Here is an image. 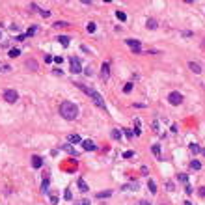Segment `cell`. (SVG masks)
I'll return each mask as SVG.
<instances>
[{"instance_id":"40","label":"cell","mask_w":205,"mask_h":205,"mask_svg":"<svg viewBox=\"0 0 205 205\" xmlns=\"http://www.w3.org/2000/svg\"><path fill=\"white\" fill-rule=\"evenodd\" d=\"M140 205H151L149 201H146V199H142V201H140Z\"/></svg>"},{"instance_id":"39","label":"cell","mask_w":205,"mask_h":205,"mask_svg":"<svg viewBox=\"0 0 205 205\" xmlns=\"http://www.w3.org/2000/svg\"><path fill=\"white\" fill-rule=\"evenodd\" d=\"M136 127H140V119H136ZM140 134V129H136V136Z\"/></svg>"},{"instance_id":"28","label":"cell","mask_w":205,"mask_h":205,"mask_svg":"<svg viewBox=\"0 0 205 205\" xmlns=\"http://www.w3.org/2000/svg\"><path fill=\"white\" fill-rule=\"evenodd\" d=\"M166 190H175V188H173V181H166Z\"/></svg>"},{"instance_id":"1","label":"cell","mask_w":205,"mask_h":205,"mask_svg":"<svg viewBox=\"0 0 205 205\" xmlns=\"http://www.w3.org/2000/svg\"><path fill=\"white\" fill-rule=\"evenodd\" d=\"M60 114H62L64 119L73 121V119H76V116H78V106H76L75 102H71V101H64L60 105Z\"/></svg>"},{"instance_id":"26","label":"cell","mask_w":205,"mask_h":205,"mask_svg":"<svg viewBox=\"0 0 205 205\" xmlns=\"http://www.w3.org/2000/svg\"><path fill=\"white\" fill-rule=\"evenodd\" d=\"M41 190H43V192L49 190V179H45V181H43V184H41Z\"/></svg>"},{"instance_id":"13","label":"cell","mask_w":205,"mask_h":205,"mask_svg":"<svg viewBox=\"0 0 205 205\" xmlns=\"http://www.w3.org/2000/svg\"><path fill=\"white\" fill-rule=\"evenodd\" d=\"M26 67L32 69V71H35V69H37V62H35V60H28L26 62Z\"/></svg>"},{"instance_id":"41","label":"cell","mask_w":205,"mask_h":205,"mask_svg":"<svg viewBox=\"0 0 205 205\" xmlns=\"http://www.w3.org/2000/svg\"><path fill=\"white\" fill-rule=\"evenodd\" d=\"M183 205H192V203H190V201H184V203H183Z\"/></svg>"},{"instance_id":"4","label":"cell","mask_w":205,"mask_h":205,"mask_svg":"<svg viewBox=\"0 0 205 205\" xmlns=\"http://www.w3.org/2000/svg\"><path fill=\"white\" fill-rule=\"evenodd\" d=\"M4 99H6L8 102H11V105H13V102H17V99H19V93H17L15 90H6V91H4Z\"/></svg>"},{"instance_id":"6","label":"cell","mask_w":205,"mask_h":205,"mask_svg":"<svg viewBox=\"0 0 205 205\" xmlns=\"http://www.w3.org/2000/svg\"><path fill=\"white\" fill-rule=\"evenodd\" d=\"M127 45H129V47L134 50V52H140V50H142L140 41H138V39H127Z\"/></svg>"},{"instance_id":"7","label":"cell","mask_w":205,"mask_h":205,"mask_svg":"<svg viewBox=\"0 0 205 205\" xmlns=\"http://www.w3.org/2000/svg\"><path fill=\"white\" fill-rule=\"evenodd\" d=\"M82 147H84L86 151H95L97 149V146L91 140H84V142H82Z\"/></svg>"},{"instance_id":"31","label":"cell","mask_w":205,"mask_h":205,"mask_svg":"<svg viewBox=\"0 0 205 205\" xmlns=\"http://www.w3.org/2000/svg\"><path fill=\"white\" fill-rule=\"evenodd\" d=\"M179 181H183V183H187L188 181V177L184 175V173H179Z\"/></svg>"},{"instance_id":"15","label":"cell","mask_w":205,"mask_h":205,"mask_svg":"<svg viewBox=\"0 0 205 205\" xmlns=\"http://www.w3.org/2000/svg\"><path fill=\"white\" fill-rule=\"evenodd\" d=\"M151 151H153V155H155V157L158 158V160H160V147H158V146H157V144H155V146H153V147H151Z\"/></svg>"},{"instance_id":"37","label":"cell","mask_w":205,"mask_h":205,"mask_svg":"<svg viewBox=\"0 0 205 205\" xmlns=\"http://www.w3.org/2000/svg\"><path fill=\"white\" fill-rule=\"evenodd\" d=\"M75 205H90V201H88V199H82V201H78V203H75Z\"/></svg>"},{"instance_id":"21","label":"cell","mask_w":205,"mask_h":205,"mask_svg":"<svg viewBox=\"0 0 205 205\" xmlns=\"http://www.w3.org/2000/svg\"><path fill=\"white\" fill-rule=\"evenodd\" d=\"M123 91H125V93H131L132 91V82H127V84L123 86Z\"/></svg>"},{"instance_id":"38","label":"cell","mask_w":205,"mask_h":205,"mask_svg":"<svg viewBox=\"0 0 205 205\" xmlns=\"http://www.w3.org/2000/svg\"><path fill=\"white\" fill-rule=\"evenodd\" d=\"M199 196H201V198H205V187H201V188H199Z\"/></svg>"},{"instance_id":"10","label":"cell","mask_w":205,"mask_h":205,"mask_svg":"<svg viewBox=\"0 0 205 205\" xmlns=\"http://www.w3.org/2000/svg\"><path fill=\"white\" fill-rule=\"evenodd\" d=\"M188 67H190V71H194V73H201V67H199V64H196V62H190L188 64Z\"/></svg>"},{"instance_id":"33","label":"cell","mask_w":205,"mask_h":205,"mask_svg":"<svg viewBox=\"0 0 205 205\" xmlns=\"http://www.w3.org/2000/svg\"><path fill=\"white\" fill-rule=\"evenodd\" d=\"M110 196V192H99L97 194V198H108Z\"/></svg>"},{"instance_id":"24","label":"cell","mask_w":205,"mask_h":205,"mask_svg":"<svg viewBox=\"0 0 205 205\" xmlns=\"http://www.w3.org/2000/svg\"><path fill=\"white\" fill-rule=\"evenodd\" d=\"M95 28H97V26H95V23H90L88 26H86V30H88L90 34H93V32H95Z\"/></svg>"},{"instance_id":"3","label":"cell","mask_w":205,"mask_h":205,"mask_svg":"<svg viewBox=\"0 0 205 205\" xmlns=\"http://www.w3.org/2000/svg\"><path fill=\"white\" fill-rule=\"evenodd\" d=\"M168 101H170V105L177 106V105H181V102H183V95L179 93V91H172V93L168 95Z\"/></svg>"},{"instance_id":"43","label":"cell","mask_w":205,"mask_h":205,"mask_svg":"<svg viewBox=\"0 0 205 205\" xmlns=\"http://www.w3.org/2000/svg\"><path fill=\"white\" fill-rule=\"evenodd\" d=\"M203 153H205V151H203Z\"/></svg>"},{"instance_id":"35","label":"cell","mask_w":205,"mask_h":205,"mask_svg":"<svg viewBox=\"0 0 205 205\" xmlns=\"http://www.w3.org/2000/svg\"><path fill=\"white\" fill-rule=\"evenodd\" d=\"M50 62H52V56H50V54H45V64H50Z\"/></svg>"},{"instance_id":"20","label":"cell","mask_w":205,"mask_h":205,"mask_svg":"<svg viewBox=\"0 0 205 205\" xmlns=\"http://www.w3.org/2000/svg\"><path fill=\"white\" fill-rule=\"evenodd\" d=\"M112 138H114V140H121V131L114 129V131H112Z\"/></svg>"},{"instance_id":"42","label":"cell","mask_w":205,"mask_h":205,"mask_svg":"<svg viewBox=\"0 0 205 205\" xmlns=\"http://www.w3.org/2000/svg\"><path fill=\"white\" fill-rule=\"evenodd\" d=\"M0 35H2V32H0Z\"/></svg>"},{"instance_id":"11","label":"cell","mask_w":205,"mask_h":205,"mask_svg":"<svg viewBox=\"0 0 205 205\" xmlns=\"http://www.w3.org/2000/svg\"><path fill=\"white\" fill-rule=\"evenodd\" d=\"M78 188H80V192H88L90 190V188H88V184H86V181H84V179H78Z\"/></svg>"},{"instance_id":"14","label":"cell","mask_w":205,"mask_h":205,"mask_svg":"<svg viewBox=\"0 0 205 205\" xmlns=\"http://www.w3.org/2000/svg\"><path fill=\"white\" fill-rule=\"evenodd\" d=\"M58 41H60L62 45H64V47H69V37H67V35H60Z\"/></svg>"},{"instance_id":"8","label":"cell","mask_w":205,"mask_h":205,"mask_svg":"<svg viewBox=\"0 0 205 205\" xmlns=\"http://www.w3.org/2000/svg\"><path fill=\"white\" fill-rule=\"evenodd\" d=\"M108 73H110V67H108V64H106V62H105V64H102L101 65V76H102V78H108Z\"/></svg>"},{"instance_id":"25","label":"cell","mask_w":205,"mask_h":205,"mask_svg":"<svg viewBox=\"0 0 205 205\" xmlns=\"http://www.w3.org/2000/svg\"><path fill=\"white\" fill-rule=\"evenodd\" d=\"M64 198L67 199V201H69L71 198H73V194H71V190H69V188H65V192H64Z\"/></svg>"},{"instance_id":"12","label":"cell","mask_w":205,"mask_h":205,"mask_svg":"<svg viewBox=\"0 0 205 205\" xmlns=\"http://www.w3.org/2000/svg\"><path fill=\"white\" fill-rule=\"evenodd\" d=\"M62 149H64V151H67V153H69V155H73V157H76V155H78V153H76V151L73 149V147H71V146H69V144H65V146H64V147H62Z\"/></svg>"},{"instance_id":"27","label":"cell","mask_w":205,"mask_h":205,"mask_svg":"<svg viewBox=\"0 0 205 205\" xmlns=\"http://www.w3.org/2000/svg\"><path fill=\"white\" fill-rule=\"evenodd\" d=\"M116 17L119 19V20H125V19H127V15L123 13V11H116Z\"/></svg>"},{"instance_id":"5","label":"cell","mask_w":205,"mask_h":205,"mask_svg":"<svg viewBox=\"0 0 205 205\" xmlns=\"http://www.w3.org/2000/svg\"><path fill=\"white\" fill-rule=\"evenodd\" d=\"M69 64H71V71H73V73H80L82 71V64H80V58H71L69 60Z\"/></svg>"},{"instance_id":"30","label":"cell","mask_w":205,"mask_h":205,"mask_svg":"<svg viewBox=\"0 0 205 205\" xmlns=\"http://www.w3.org/2000/svg\"><path fill=\"white\" fill-rule=\"evenodd\" d=\"M125 134H127V138H134V132L131 129H125Z\"/></svg>"},{"instance_id":"17","label":"cell","mask_w":205,"mask_h":205,"mask_svg":"<svg viewBox=\"0 0 205 205\" xmlns=\"http://www.w3.org/2000/svg\"><path fill=\"white\" fill-rule=\"evenodd\" d=\"M188 149H190V151L194 153V155H196V153H199V151H201V147H199L198 144H190V146H188Z\"/></svg>"},{"instance_id":"22","label":"cell","mask_w":205,"mask_h":205,"mask_svg":"<svg viewBox=\"0 0 205 205\" xmlns=\"http://www.w3.org/2000/svg\"><path fill=\"white\" fill-rule=\"evenodd\" d=\"M190 168H192V170H199V168H201V164H199V160H192L190 162Z\"/></svg>"},{"instance_id":"34","label":"cell","mask_w":205,"mask_h":205,"mask_svg":"<svg viewBox=\"0 0 205 205\" xmlns=\"http://www.w3.org/2000/svg\"><path fill=\"white\" fill-rule=\"evenodd\" d=\"M52 60L56 62V64H60V65H62V62H64V58H62V56H54Z\"/></svg>"},{"instance_id":"19","label":"cell","mask_w":205,"mask_h":205,"mask_svg":"<svg viewBox=\"0 0 205 205\" xmlns=\"http://www.w3.org/2000/svg\"><path fill=\"white\" fill-rule=\"evenodd\" d=\"M147 28L155 30V28H157V20H155V19H147Z\"/></svg>"},{"instance_id":"16","label":"cell","mask_w":205,"mask_h":205,"mask_svg":"<svg viewBox=\"0 0 205 205\" xmlns=\"http://www.w3.org/2000/svg\"><path fill=\"white\" fill-rule=\"evenodd\" d=\"M67 140H69L71 144H78V142H80V136H78V134H69Z\"/></svg>"},{"instance_id":"23","label":"cell","mask_w":205,"mask_h":205,"mask_svg":"<svg viewBox=\"0 0 205 205\" xmlns=\"http://www.w3.org/2000/svg\"><path fill=\"white\" fill-rule=\"evenodd\" d=\"M19 54H20V50H19V49H11V50H9V56H11V58H17Z\"/></svg>"},{"instance_id":"9","label":"cell","mask_w":205,"mask_h":205,"mask_svg":"<svg viewBox=\"0 0 205 205\" xmlns=\"http://www.w3.org/2000/svg\"><path fill=\"white\" fill-rule=\"evenodd\" d=\"M32 166L34 168H41V166H43V158H41L39 155H34L32 157Z\"/></svg>"},{"instance_id":"32","label":"cell","mask_w":205,"mask_h":205,"mask_svg":"<svg viewBox=\"0 0 205 205\" xmlns=\"http://www.w3.org/2000/svg\"><path fill=\"white\" fill-rule=\"evenodd\" d=\"M39 13L43 15V17H49V15H50V11H49V9H39Z\"/></svg>"},{"instance_id":"2","label":"cell","mask_w":205,"mask_h":205,"mask_svg":"<svg viewBox=\"0 0 205 205\" xmlns=\"http://www.w3.org/2000/svg\"><path fill=\"white\" fill-rule=\"evenodd\" d=\"M76 86H78V88H80L82 91H86V93H88V95H90V99H91V101H93V102H95V105H97V106H99V108H102V110H105V108H106V106H105V101H102V97H101V93H97V91H95L93 88H86V86H84V84H76Z\"/></svg>"},{"instance_id":"36","label":"cell","mask_w":205,"mask_h":205,"mask_svg":"<svg viewBox=\"0 0 205 205\" xmlns=\"http://www.w3.org/2000/svg\"><path fill=\"white\" fill-rule=\"evenodd\" d=\"M34 34H35V28H30L26 32V37H30V35H34Z\"/></svg>"},{"instance_id":"18","label":"cell","mask_w":205,"mask_h":205,"mask_svg":"<svg viewBox=\"0 0 205 205\" xmlns=\"http://www.w3.org/2000/svg\"><path fill=\"white\" fill-rule=\"evenodd\" d=\"M147 188L151 190V194H155V192H157V184H155V181H151V179H149V183H147Z\"/></svg>"},{"instance_id":"29","label":"cell","mask_w":205,"mask_h":205,"mask_svg":"<svg viewBox=\"0 0 205 205\" xmlns=\"http://www.w3.org/2000/svg\"><path fill=\"white\" fill-rule=\"evenodd\" d=\"M132 155H134V151H125L123 153V158H131Z\"/></svg>"}]
</instances>
